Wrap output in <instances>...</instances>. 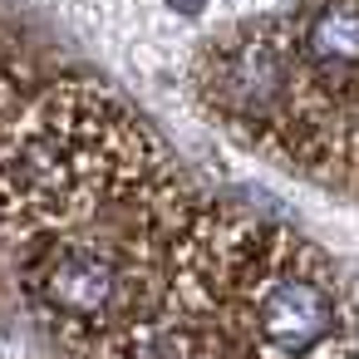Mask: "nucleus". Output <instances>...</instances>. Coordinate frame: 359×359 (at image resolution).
Wrapping results in <instances>:
<instances>
[{"mask_svg":"<svg viewBox=\"0 0 359 359\" xmlns=\"http://www.w3.org/2000/svg\"><path fill=\"white\" fill-rule=\"evenodd\" d=\"M197 212L163 143L94 84H60L0 128V241L79 359H153Z\"/></svg>","mask_w":359,"mask_h":359,"instance_id":"nucleus-1","label":"nucleus"},{"mask_svg":"<svg viewBox=\"0 0 359 359\" xmlns=\"http://www.w3.org/2000/svg\"><path fill=\"white\" fill-rule=\"evenodd\" d=\"M153 359H359L354 285L300 231L202 202Z\"/></svg>","mask_w":359,"mask_h":359,"instance_id":"nucleus-2","label":"nucleus"},{"mask_svg":"<svg viewBox=\"0 0 359 359\" xmlns=\"http://www.w3.org/2000/svg\"><path fill=\"white\" fill-rule=\"evenodd\" d=\"M202 114L285 172L359 197V0H300L202 40Z\"/></svg>","mask_w":359,"mask_h":359,"instance_id":"nucleus-3","label":"nucleus"},{"mask_svg":"<svg viewBox=\"0 0 359 359\" xmlns=\"http://www.w3.org/2000/svg\"><path fill=\"white\" fill-rule=\"evenodd\" d=\"M168 6H172V11H187V15H192V11H202V6H207V0H168Z\"/></svg>","mask_w":359,"mask_h":359,"instance_id":"nucleus-4","label":"nucleus"}]
</instances>
